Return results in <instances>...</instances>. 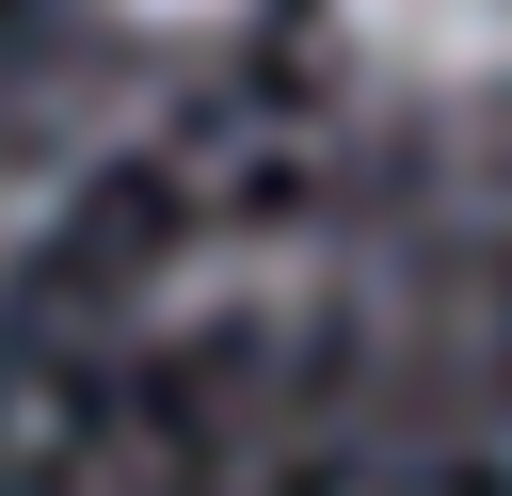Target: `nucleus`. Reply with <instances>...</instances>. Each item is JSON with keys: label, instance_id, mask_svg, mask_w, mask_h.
<instances>
[{"label": "nucleus", "instance_id": "nucleus-1", "mask_svg": "<svg viewBox=\"0 0 512 496\" xmlns=\"http://www.w3.org/2000/svg\"><path fill=\"white\" fill-rule=\"evenodd\" d=\"M336 48L416 80V96H464L512 64V0H336Z\"/></svg>", "mask_w": 512, "mask_h": 496}, {"label": "nucleus", "instance_id": "nucleus-2", "mask_svg": "<svg viewBox=\"0 0 512 496\" xmlns=\"http://www.w3.org/2000/svg\"><path fill=\"white\" fill-rule=\"evenodd\" d=\"M112 16H128V32H224L240 0H112Z\"/></svg>", "mask_w": 512, "mask_h": 496}, {"label": "nucleus", "instance_id": "nucleus-3", "mask_svg": "<svg viewBox=\"0 0 512 496\" xmlns=\"http://www.w3.org/2000/svg\"><path fill=\"white\" fill-rule=\"evenodd\" d=\"M0 240H16V192H0Z\"/></svg>", "mask_w": 512, "mask_h": 496}]
</instances>
